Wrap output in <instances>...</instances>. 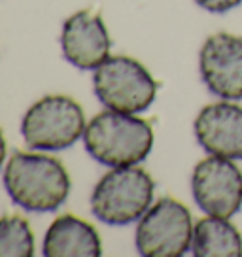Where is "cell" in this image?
Masks as SVG:
<instances>
[{
    "instance_id": "obj_1",
    "label": "cell",
    "mask_w": 242,
    "mask_h": 257,
    "mask_svg": "<svg viewBox=\"0 0 242 257\" xmlns=\"http://www.w3.org/2000/svg\"><path fill=\"white\" fill-rule=\"evenodd\" d=\"M4 187L17 206L44 214L65 204L70 193V176L55 157L16 152L4 169Z\"/></svg>"
},
{
    "instance_id": "obj_2",
    "label": "cell",
    "mask_w": 242,
    "mask_h": 257,
    "mask_svg": "<svg viewBox=\"0 0 242 257\" xmlns=\"http://www.w3.org/2000/svg\"><path fill=\"white\" fill-rule=\"evenodd\" d=\"M83 144L89 155L104 167H133L152 152L154 128L137 113L108 108L87 123Z\"/></svg>"
},
{
    "instance_id": "obj_3",
    "label": "cell",
    "mask_w": 242,
    "mask_h": 257,
    "mask_svg": "<svg viewBox=\"0 0 242 257\" xmlns=\"http://www.w3.org/2000/svg\"><path fill=\"white\" fill-rule=\"evenodd\" d=\"M155 182L144 169L115 167L98 180L91 195L93 216L106 225H129L152 206Z\"/></svg>"
},
{
    "instance_id": "obj_4",
    "label": "cell",
    "mask_w": 242,
    "mask_h": 257,
    "mask_svg": "<svg viewBox=\"0 0 242 257\" xmlns=\"http://www.w3.org/2000/svg\"><path fill=\"white\" fill-rule=\"evenodd\" d=\"M85 127L83 108L74 98L48 95L27 110L21 121V135L33 150L59 152L78 142Z\"/></svg>"
},
{
    "instance_id": "obj_5",
    "label": "cell",
    "mask_w": 242,
    "mask_h": 257,
    "mask_svg": "<svg viewBox=\"0 0 242 257\" xmlns=\"http://www.w3.org/2000/svg\"><path fill=\"white\" fill-rule=\"evenodd\" d=\"M93 89L106 108L115 112L140 113L154 104L157 81L137 59L113 55L95 68Z\"/></svg>"
},
{
    "instance_id": "obj_6",
    "label": "cell",
    "mask_w": 242,
    "mask_h": 257,
    "mask_svg": "<svg viewBox=\"0 0 242 257\" xmlns=\"http://www.w3.org/2000/svg\"><path fill=\"white\" fill-rule=\"evenodd\" d=\"M191 212L176 199H159L138 219L137 249L144 257H182L193 242Z\"/></svg>"
},
{
    "instance_id": "obj_7",
    "label": "cell",
    "mask_w": 242,
    "mask_h": 257,
    "mask_svg": "<svg viewBox=\"0 0 242 257\" xmlns=\"http://www.w3.org/2000/svg\"><path fill=\"white\" fill-rule=\"evenodd\" d=\"M191 193L206 216L231 217L242 208V172L233 159L210 155L197 163Z\"/></svg>"
},
{
    "instance_id": "obj_8",
    "label": "cell",
    "mask_w": 242,
    "mask_h": 257,
    "mask_svg": "<svg viewBox=\"0 0 242 257\" xmlns=\"http://www.w3.org/2000/svg\"><path fill=\"white\" fill-rule=\"evenodd\" d=\"M204 85L221 100H242V38L229 32L208 36L199 51Z\"/></svg>"
},
{
    "instance_id": "obj_9",
    "label": "cell",
    "mask_w": 242,
    "mask_h": 257,
    "mask_svg": "<svg viewBox=\"0 0 242 257\" xmlns=\"http://www.w3.org/2000/svg\"><path fill=\"white\" fill-rule=\"evenodd\" d=\"M195 138L208 155L242 161V106L219 100L204 106L193 123Z\"/></svg>"
},
{
    "instance_id": "obj_10",
    "label": "cell",
    "mask_w": 242,
    "mask_h": 257,
    "mask_svg": "<svg viewBox=\"0 0 242 257\" xmlns=\"http://www.w3.org/2000/svg\"><path fill=\"white\" fill-rule=\"evenodd\" d=\"M63 55L80 70H95L110 57V34L102 17L89 10L70 16L61 32Z\"/></svg>"
},
{
    "instance_id": "obj_11",
    "label": "cell",
    "mask_w": 242,
    "mask_h": 257,
    "mask_svg": "<svg viewBox=\"0 0 242 257\" xmlns=\"http://www.w3.org/2000/svg\"><path fill=\"white\" fill-rule=\"evenodd\" d=\"M42 251L46 257H100L102 244L93 225L65 214L49 225Z\"/></svg>"
},
{
    "instance_id": "obj_12",
    "label": "cell",
    "mask_w": 242,
    "mask_h": 257,
    "mask_svg": "<svg viewBox=\"0 0 242 257\" xmlns=\"http://www.w3.org/2000/svg\"><path fill=\"white\" fill-rule=\"evenodd\" d=\"M195 257H242V236L229 217L206 216L193 227Z\"/></svg>"
},
{
    "instance_id": "obj_13",
    "label": "cell",
    "mask_w": 242,
    "mask_h": 257,
    "mask_svg": "<svg viewBox=\"0 0 242 257\" xmlns=\"http://www.w3.org/2000/svg\"><path fill=\"white\" fill-rule=\"evenodd\" d=\"M34 234L29 221L19 216L0 219V257H33Z\"/></svg>"
},
{
    "instance_id": "obj_14",
    "label": "cell",
    "mask_w": 242,
    "mask_h": 257,
    "mask_svg": "<svg viewBox=\"0 0 242 257\" xmlns=\"http://www.w3.org/2000/svg\"><path fill=\"white\" fill-rule=\"evenodd\" d=\"M195 4L212 14H225L229 10L240 6L242 0H195Z\"/></svg>"
},
{
    "instance_id": "obj_15",
    "label": "cell",
    "mask_w": 242,
    "mask_h": 257,
    "mask_svg": "<svg viewBox=\"0 0 242 257\" xmlns=\"http://www.w3.org/2000/svg\"><path fill=\"white\" fill-rule=\"evenodd\" d=\"M4 159H6V140H4L2 131H0V167L4 165Z\"/></svg>"
}]
</instances>
